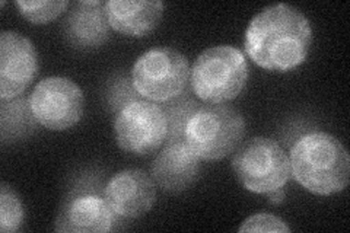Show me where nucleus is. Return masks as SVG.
<instances>
[{
	"label": "nucleus",
	"instance_id": "nucleus-5",
	"mask_svg": "<svg viewBox=\"0 0 350 233\" xmlns=\"http://www.w3.org/2000/svg\"><path fill=\"white\" fill-rule=\"evenodd\" d=\"M231 166L245 190L267 194L283 188L292 178L289 156L280 144L267 137H254L235 149Z\"/></svg>",
	"mask_w": 350,
	"mask_h": 233
},
{
	"label": "nucleus",
	"instance_id": "nucleus-4",
	"mask_svg": "<svg viewBox=\"0 0 350 233\" xmlns=\"http://www.w3.org/2000/svg\"><path fill=\"white\" fill-rule=\"evenodd\" d=\"M245 120L225 104L203 105L189 121L184 141L200 161H221L243 143Z\"/></svg>",
	"mask_w": 350,
	"mask_h": 233
},
{
	"label": "nucleus",
	"instance_id": "nucleus-10",
	"mask_svg": "<svg viewBox=\"0 0 350 233\" xmlns=\"http://www.w3.org/2000/svg\"><path fill=\"white\" fill-rule=\"evenodd\" d=\"M38 73V55L32 42L14 31L0 36V98L24 94Z\"/></svg>",
	"mask_w": 350,
	"mask_h": 233
},
{
	"label": "nucleus",
	"instance_id": "nucleus-9",
	"mask_svg": "<svg viewBox=\"0 0 350 233\" xmlns=\"http://www.w3.org/2000/svg\"><path fill=\"white\" fill-rule=\"evenodd\" d=\"M94 185L81 182L73 188L60 208L54 230L72 233L113 230L117 216L105 200L104 190L100 191Z\"/></svg>",
	"mask_w": 350,
	"mask_h": 233
},
{
	"label": "nucleus",
	"instance_id": "nucleus-19",
	"mask_svg": "<svg viewBox=\"0 0 350 233\" xmlns=\"http://www.w3.org/2000/svg\"><path fill=\"white\" fill-rule=\"evenodd\" d=\"M137 99H142V96L135 90L133 82L129 81L127 77H117V81L109 87L108 101L114 113H118L123 107L137 101Z\"/></svg>",
	"mask_w": 350,
	"mask_h": 233
},
{
	"label": "nucleus",
	"instance_id": "nucleus-20",
	"mask_svg": "<svg viewBox=\"0 0 350 233\" xmlns=\"http://www.w3.org/2000/svg\"><path fill=\"white\" fill-rule=\"evenodd\" d=\"M243 232H291L289 226L284 223L280 217H276L267 213H260L250 216L243 221L238 229Z\"/></svg>",
	"mask_w": 350,
	"mask_h": 233
},
{
	"label": "nucleus",
	"instance_id": "nucleus-16",
	"mask_svg": "<svg viewBox=\"0 0 350 233\" xmlns=\"http://www.w3.org/2000/svg\"><path fill=\"white\" fill-rule=\"evenodd\" d=\"M202 105L187 94H181L180 96L162 102V109L165 113L168 123V137L167 143H175L184 140L185 127H187L191 117L197 113Z\"/></svg>",
	"mask_w": 350,
	"mask_h": 233
},
{
	"label": "nucleus",
	"instance_id": "nucleus-21",
	"mask_svg": "<svg viewBox=\"0 0 350 233\" xmlns=\"http://www.w3.org/2000/svg\"><path fill=\"white\" fill-rule=\"evenodd\" d=\"M266 195H267L269 202L271 204H280V203H283V200H284V187L278 188V190H275V191H270Z\"/></svg>",
	"mask_w": 350,
	"mask_h": 233
},
{
	"label": "nucleus",
	"instance_id": "nucleus-2",
	"mask_svg": "<svg viewBox=\"0 0 350 233\" xmlns=\"http://www.w3.org/2000/svg\"><path fill=\"white\" fill-rule=\"evenodd\" d=\"M292 176L317 195L343 191L350 180V158L343 143L325 131L302 136L291 149Z\"/></svg>",
	"mask_w": 350,
	"mask_h": 233
},
{
	"label": "nucleus",
	"instance_id": "nucleus-17",
	"mask_svg": "<svg viewBox=\"0 0 350 233\" xmlns=\"http://www.w3.org/2000/svg\"><path fill=\"white\" fill-rule=\"evenodd\" d=\"M16 8L19 14L27 20L41 25L54 20L66 12V9L69 8V2H66V0H59V2H51V0H32V2L18 0Z\"/></svg>",
	"mask_w": 350,
	"mask_h": 233
},
{
	"label": "nucleus",
	"instance_id": "nucleus-1",
	"mask_svg": "<svg viewBox=\"0 0 350 233\" xmlns=\"http://www.w3.org/2000/svg\"><path fill=\"white\" fill-rule=\"evenodd\" d=\"M312 44L310 20L286 3L267 6L248 24L244 47L248 57L261 69L289 72L301 66Z\"/></svg>",
	"mask_w": 350,
	"mask_h": 233
},
{
	"label": "nucleus",
	"instance_id": "nucleus-13",
	"mask_svg": "<svg viewBox=\"0 0 350 233\" xmlns=\"http://www.w3.org/2000/svg\"><path fill=\"white\" fill-rule=\"evenodd\" d=\"M200 174V159L185 141L165 143L150 166L152 180L167 193H181L190 188Z\"/></svg>",
	"mask_w": 350,
	"mask_h": 233
},
{
	"label": "nucleus",
	"instance_id": "nucleus-18",
	"mask_svg": "<svg viewBox=\"0 0 350 233\" xmlns=\"http://www.w3.org/2000/svg\"><path fill=\"white\" fill-rule=\"evenodd\" d=\"M25 212L19 197L8 184H2L0 190V230L12 233L21 229L24 223Z\"/></svg>",
	"mask_w": 350,
	"mask_h": 233
},
{
	"label": "nucleus",
	"instance_id": "nucleus-3",
	"mask_svg": "<svg viewBox=\"0 0 350 233\" xmlns=\"http://www.w3.org/2000/svg\"><path fill=\"white\" fill-rule=\"evenodd\" d=\"M248 79V64L244 53L232 46H216L204 50L190 70L194 95L207 104L232 101Z\"/></svg>",
	"mask_w": 350,
	"mask_h": 233
},
{
	"label": "nucleus",
	"instance_id": "nucleus-8",
	"mask_svg": "<svg viewBox=\"0 0 350 233\" xmlns=\"http://www.w3.org/2000/svg\"><path fill=\"white\" fill-rule=\"evenodd\" d=\"M29 104L38 124L63 131L78 124L85 109L83 91L68 77L51 76L37 83Z\"/></svg>",
	"mask_w": 350,
	"mask_h": 233
},
{
	"label": "nucleus",
	"instance_id": "nucleus-6",
	"mask_svg": "<svg viewBox=\"0 0 350 233\" xmlns=\"http://www.w3.org/2000/svg\"><path fill=\"white\" fill-rule=\"evenodd\" d=\"M131 82L142 98L152 102H167L185 92L190 82L189 60L178 50L152 49L135 63Z\"/></svg>",
	"mask_w": 350,
	"mask_h": 233
},
{
	"label": "nucleus",
	"instance_id": "nucleus-12",
	"mask_svg": "<svg viewBox=\"0 0 350 233\" xmlns=\"http://www.w3.org/2000/svg\"><path fill=\"white\" fill-rule=\"evenodd\" d=\"M109 29L107 3L101 0L76 2L63 20L64 40L78 50L104 46L109 38Z\"/></svg>",
	"mask_w": 350,
	"mask_h": 233
},
{
	"label": "nucleus",
	"instance_id": "nucleus-14",
	"mask_svg": "<svg viewBox=\"0 0 350 233\" xmlns=\"http://www.w3.org/2000/svg\"><path fill=\"white\" fill-rule=\"evenodd\" d=\"M163 8L165 5L158 0H109L107 2L109 27L123 36L146 37L158 27Z\"/></svg>",
	"mask_w": 350,
	"mask_h": 233
},
{
	"label": "nucleus",
	"instance_id": "nucleus-15",
	"mask_svg": "<svg viewBox=\"0 0 350 233\" xmlns=\"http://www.w3.org/2000/svg\"><path fill=\"white\" fill-rule=\"evenodd\" d=\"M38 121L32 114L29 96L2 99L0 105V133L2 143L10 144L29 137L36 131Z\"/></svg>",
	"mask_w": 350,
	"mask_h": 233
},
{
	"label": "nucleus",
	"instance_id": "nucleus-7",
	"mask_svg": "<svg viewBox=\"0 0 350 233\" xmlns=\"http://www.w3.org/2000/svg\"><path fill=\"white\" fill-rule=\"evenodd\" d=\"M114 137L120 149L136 156H148L167 143L168 123L157 102L137 99L116 113Z\"/></svg>",
	"mask_w": 350,
	"mask_h": 233
},
{
	"label": "nucleus",
	"instance_id": "nucleus-11",
	"mask_svg": "<svg viewBox=\"0 0 350 233\" xmlns=\"http://www.w3.org/2000/svg\"><path fill=\"white\" fill-rule=\"evenodd\" d=\"M104 195L117 217L137 219L150 212L157 202L152 176L140 169H124L111 176Z\"/></svg>",
	"mask_w": 350,
	"mask_h": 233
}]
</instances>
